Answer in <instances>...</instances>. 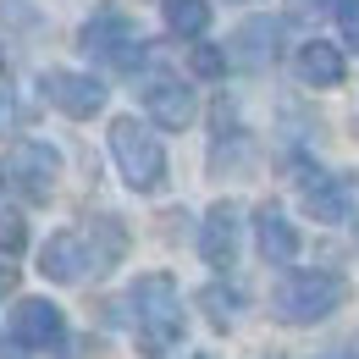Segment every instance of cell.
<instances>
[{"instance_id":"17","label":"cell","mask_w":359,"mask_h":359,"mask_svg":"<svg viewBox=\"0 0 359 359\" xmlns=\"http://www.w3.org/2000/svg\"><path fill=\"white\" fill-rule=\"evenodd\" d=\"M188 67H194L199 78H222V72H226V50L205 45V39H194V50H188Z\"/></svg>"},{"instance_id":"1","label":"cell","mask_w":359,"mask_h":359,"mask_svg":"<svg viewBox=\"0 0 359 359\" xmlns=\"http://www.w3.org/2000/svg\"><path fill=\"white\" fill-rule=\"evenodd\" d=\"M133 320H138V354L161 359L182 343V304H177V282L166 271L138 276L133 282Z\"/></svg>"},{"instance_id":"23","label":"cell","mask_w":359,"mask_h":359,"mask_svg":"<svg viewBox=\"0 0 359 359\" xmlns=\"http://www.w3.org/2000/svg\"><path fill=\"white\" fill-rule=\"evenodd\" d=\"M326 359H359V354H326Z\"/></svg>"},{"instance_id":"20","label":"cell","mask_w":359,"mask_h":359,"mask_svg":"<svg viewBox=\"0 0 359 359\" xmlns=\"http://www.w3.org/2000/svg\"><path fill=\"white\" fill-rule=\"evenodd\" d=\"M11 133H17V94L0 89V138H11Z\"/></svg>"},{"instance_id":"9","label":"cell","mask_w":359,"mask_h":359,"mask_svg":"<svg viewBox=\"0 0 359 359\" xmlns=\"http://www.w3.org/2000/svg\"><path fill=\"white\" fill-rule=\"evenodd\" d=\"M238 226H243V216H238V205H226V199L205 210L199 255H205V266H210V271H232V266H238Z\"/></svg>"},{"instance_id":"7","label":"cell","mask_w":359,"mask_h":359,"mask_svg":"<svg viewBox=\"0 0 359 359\" xmlns=\"http://www.w3.org/2000/svg\"><path fill=\"white\" fill-rule=\"evenodd\" d=\"M11 337H17V348H61L67 320H61V310H55L50 299H17V310H11Z\"/></svg>"},{"instance_id":"10","label":"cell","mask_w":359,"mask_h":359,"mask_svg":"<svg viewBox=\"0 0 359 359\" xmlns=\"http://www.w3.org/2000/svg\"><path fill=\"white\" fill-rule=\"evenodd\" d=\"M61 177V155L39 144V138H28V144H17V155H11V182L28 194V199H50V188Z\"/></svg>"},{"instance_id":"14","label":"cell","mask_w":359,"mask_h":359,"mask_svg":"<svg viewBox=\"0 0 359 359\" xmlns=\"http://www.w3.org/2000/svg\"><path fill=\"white\" fill-rule=\"evenodd\" d=\"M276 50H282V22L276 17H255L232 34V61H243V67H271Z\"/></svg>"},{"instance_id":"8","label":"cell","mask_w":359,"mask_h":359,"mask_svg":"<svg viewBox=\"0 0 359 359\" xmlns=\"http://www.w3.org/2000/svg\"><path fill=\"white\" fill-rule=\"evenodd\" d=\"M39 271L50 282H83L89 271H100V255L89 249L83 232H55L45 249H39Z\"/></svg>"},{"instance_id":"4","label":"cell","mask_w":359,"mask_h":359,"mask_svg":"<svg viewBox=\"0 0 359 359\" xmlns=\"http://www.w3.org/2000/svg\"><path fill=\"white\" fill-rule=\"evenodd\" d=\"M78 45H83V55L105 61V67H116V72H133L138 55H144V45H138V34H133V22H128L116 6L94 11L89 22H83V34H78Z\"/></svg>"},{"instance_id":"18","label":"cell","mask_w":359,"mask_h":359,"mask_svg":"<svg viewBox=\"0 0 359 359\" xmlns=\"http://www.w3.org/2000/svg\"><path fill=\"white\" fill-rule=\"evenodd\" d=\"M22 243H28V222L17 210H0V255H22Z\"/></svg>"},{"instance_id":"15","label":"cell","mask_w":359,"mask_h":359,"mask_svg":"<svg viewBox=\"0 0 359 359\" xmlns=\"http://www.w3.org/2000/svg\"><path fill=\"white\" fill-rule=\"evenodd\" d=\"M166 34H177V39H199L205 28H210V0H166Z\"/></svg>"},{"instance_id":"2","label":"cell","mask_w":359,"mask_h":359,"mask_svg":"<svg viewBox=\"0 0 359 359\" xmlns=\"http://www.w3.org/2000/svg\"><path fill=\"white\" fill-rule=\"evenodd\" d=\"M343 299H348V282L337 271H293V276L276 282L271 310H276V320H287V326H310V320H326Z\"/></svg>"},{"instance_id":"5","label":"cell","mask_w":359,"mask_h":359,"mask_svg":"<svg viewBox=\"0 0 359 359\" xmlns=\"http://www.w3.org/2000/svg\"><path fill=\"white\" fill-rule=\"evenodd\" d=\"M287 177L299 188V205L310 210L315 222H343L348 216V188H343V177H332L326 166H315L310 155H287Z\"/></svg>"},{"instance_id":"6","label":"cell","mask_w":359,"mask_h":359,"mask_svg":"<svg viewBox=\"0 0 359 359\" xmlns=\"http://www.w3.org/2000/svg\"><path fill=\"white\" fill-rule=\"evenodd\" d=\"M45 100L61 111V116H78V122H89V116H100L105 111V83L100 78H89V72H45Z\"/></svg>"},{"instance_id":"16","label":"cell","mask_w":359,"mask_h":359,"mask_svg":"<svg viewBox=\"0 0 359 359\" xmlns=\"http://www.w3.org/2000/svg\"><path fill=\"white\" fill-rule=\"evenodd\" d=\"M199 304H205V315H210L216 326H232L238 310H243V299H238L232 287H222V282H216V287H205V293H199Z\"/></svg>"},{"instance_id":"12","label":"cell","mask_w":359,"mask_h":359,"mask_svg":"<svg viewBox=\"0 0 359 359\" xmlns=\"http://www.w3.org/2000/svg\"><path fill=\"white\" fill-rule=\"evenodd\" d=\"M255 249L266 255L271 266H287L299 255V226L282 216V205H260L255 210Z\"/></svg>"},{"instance_id":"11","label":"cell","mask_w":359,"mask_h":359,"mask_svg":"<svg viewBox=\"0 0 359 359\" xmlns=\"http://www.w3.org/2000/svg\"><path fill=\"white\" fill-rule=\"evenodd\" d=\"M144 105H149V116H155L161 128H172V133H182V128L199 116L194 89L177 83V78H155V83H144Z\"/></svg>"},{"instance_id":"13","label":"cell","mask_w":359,"mask_h":359,"mask_svg":"<svg viewBox=\"0 0 359 359\" xmlns=\"http://www.w3.org/2000/svg\"><path fill=\"white\" fill-rule=\"evenodd\" d=\"M293 67H299V78H304L310 89H337V83L348 78V61H343V50L326 45V39H310V45H299Z\"/></svg>"},{"instance_id":"21","label":"cell","mask_w":359,"mask_h":359,"mask_svg":"<svg viewBox=\"0 0 359 359\" xmlns=\"http://www.w3.org/2000/svg\"><path fill=\"white\" fill-rule=\"evenodd\" d=\"M11 282H17V276H11V271L0 266V293H11Z\"/></svg>"},{"instance_id":"22","label":"cell","mask_w":359,"mask_h":359,"mask_svg":"<svg viewBox=\"0 0 359 359\" xmlns=\"http://www.w3.org/2000/svg\"><path fill=\"white\" fill-rule=\"evenodd\" d=\"M0 359H22V348H17V343H11V348H0Z\"/></svg>"},{"instance_id":"3","label":"cell","mask_w":359,"mask_h":359,"mask_svg":"<svg viewBox=\"0 0 359 359\" xmlns=\"http://www.w3.org/2000/svg\"><path fill=\"white\" fill-rule=\"evenodd\" d=\"M111 155H116L122 182L138 188V194H155L166 182V149L149 133V122H138V116H116L111 122Z\"/></svg>"},{"instance_id":"19","label":"cell","mask_w":359,"mask_h":359,"mask_svg":"<svg viewBox=\"0 0 359 359\" xmlns=\"http://www.w3.org/2000/svg\"><path fill=\"white\" fill-rule=\"evenodd\" d=\"M337 28H343V45L348 50H359V0H337Z\"/></svg>"}]
</instances>
